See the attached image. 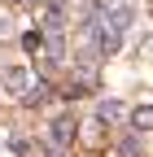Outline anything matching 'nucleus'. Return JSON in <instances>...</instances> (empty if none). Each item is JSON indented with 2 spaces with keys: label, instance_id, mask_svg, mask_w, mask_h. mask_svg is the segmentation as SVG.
I'll return each instance as SVG.
<instances>
[{
  "label": "nucleus",
  "instance_id": "3",
  "mask_svg": "<svg viewBox=\"0 0 153 157\" xmlns=\"http://www.w3.org/2000/svg\"><path fill=\"white\" fill-rule=\"evenodd\" d=\"M136 127H153V109H136Z\"/></svg>",
  "mask_w": 153,
  "mask_h": 157
},
{
  "label": "nucleus",
  "instance_id": "2",
  "mask_svg": "<svg viewBox=\"0 0 153 157\" xmlns=\"http://www.w3.org/2000/svg\"><path fill=\"white\" fill-rule=\"evenodd\" d=\"M96 113H101V118H118V113H123V105H118V101H105Z\"/></svg>",
  "mask_w": 153,
  "mask_h": 157
},
{
  "label": "nucleus",
  "instance_id": "1",
  "mask_svg": "<svg viewBox=\"0 0 153 157\" xmlns=\"http://www.w3.org/2000/svg\"><path fill=\"white\" fill-rule=\"evenodd\" d=\"M53 135H57V140L66 144L70 135H74V118H66V113H61V118H57V122H53Z\"/></svg>",
  "mask_w": 153,
  "mask_h": 157
}]
</instances>
